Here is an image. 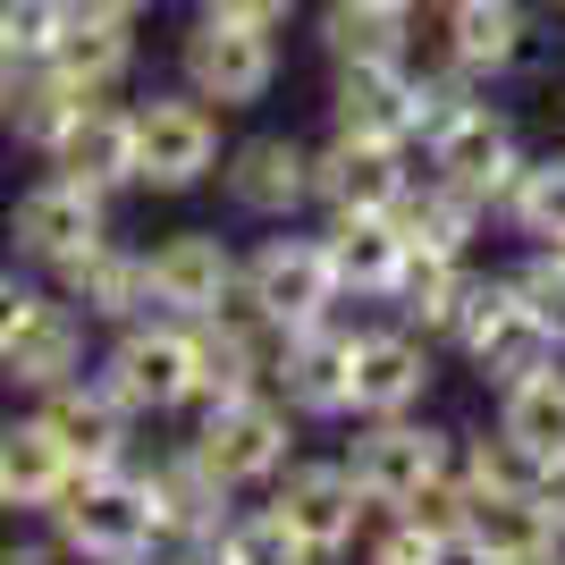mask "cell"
I'll return each instance as SVG.
<instances>
[{
  "instance_id": "6da1fadb",
  "label": "cell",
  "mask_w": 565,
  "mask_h": 565,
  "mask_svg": "<svg viewBox=\"0 0 565 565\" xmlns=\"http://www.w3.org/2000/svg\"><path fill=\"white\" fill-rule=\"evenodd\" d=\"M43 515H51V541L68 548L76 565H136V557H152V548H161V523H152L143 472H127V465L68 472Z\"/></svg>"
},
{
  "instance_id": "7a4b0ae2",
  "label": "cell",
  "mask_w": 565,
  "mask_h": 565,
  "mask_svg": "<svg viewBox=\"0 0 565 565\" xmlns=\"http://www.w3.org/2000/svg\"><path fill=\"white\" fill-rule=\"evenodd\" d=\"M203 423H194L186 456L212 472L220 490H270L287 465H296V414H287L270 388H245V397H212L194 405Z\"/></svg>"
},
{
  "instance_id": "3957f363",
  "label": "cell",
  "mask_w": 565,
  "mask_h": 565,
  "mask_svg": "<svg viewBox=\"0 0 565 565\" xmlns=\"http://www.w3.org/2000/svg\"><path fill=\"white\" fill-rule=\"evenodd\" d=\"M127 136H136V186L152 194H194L220 178V110L212 102H194L186 85H169V94H143L127 102Z\"/></svg>"
},
{
  "instance_id": "277c9868",
  "label": "cell",
  "mask_w": 565,
  "mask_h": 565,
  "mask_svg": "<svg viewBox=\"0 0 565 565\" xmlns=\"http://www.w3.org/2000/svg\"><path fill=\"white\" fill-rule=\"evenodd\" d=\"M448 347L465 354L472 372H481V388H498V397H507L515 380L565 363V347L515 305V287H507V279H472L465 287V305H456V321H448Z\"/></svg>"
},
{
  "instance_id": "5b68a950",
  "label": "cell",
  "mask_w": 565,
  "mask_h": 565,
  "mask_svg": "<svg viewBox=\"0 0 565 565\" xmlns=\"http://www.w3.org/2000/svg\"><path fill=\"white\" fill-rule=\"evenodd\" d=\"M94 380L127 414H186L194 405V321H169V312L118 321V338H110Z\"/></svg>"
},
{
  "instance_id": "8992f818",
  "label": "cell",
  "mask_w": 565,
  "mask_h": 565,
  "mask_svg": "<svg viewBox=\"0 0 565 565\" xmlns=\"http://www.w3.org/2000/svg\"><path fill=\"white\" fill-rule=\"evenodd\" d=\"M178 85L194 102H212L220 118L254 110L279 85V34H254V25H228V18H186V34H178Z\"/></svg>"
},
{
  "instance_id": "52a82bcc",
  "label": "cell",
  "mask_w": 565,
  "mask_h": 565,
  "mask_svg": "<svg viewBox=\"0 0 565 565\" xmlns=\"http://www.w3.org/2000/svg\"><path fill=\"white\" fill-rule=\"evenodd\" d=\"M423 178H439V186H456L465 203H481V212H498L507 203V186H515V169H523V136H515V118L490 110V102H465V110L439 127V136L423 143Z\"/></svg>"
},
{
  "instance_id": "ba28073f",
  "label": "cell",
  "mask_w": 565,
  "mask_h": 565,
  "mask_svg": "<svg viewBox=\"0 0 565 565\" xmlns=\"http://www.w3.org/2000/svg\"><path fill=\"white\" fill-rule=\"evenodd\" d=\"M347 472H354V490H363V507H405L414 490H430V481L456 472V439L414 423V414H388V423L354 430Z\"/></svg>"
},
{
  "instance_id": "9c48e42d",
  "label": "cell",
  "mask_w": 565,
  "mask_h": 565,
  "mask_svg": "<svg viewBox=\"0 0 565 565\" xmlns=\"http://www.w3.org/2000/svg\"><path fill=\"white\" fill-rule=\"evenodd\" d=\"M236 279L279 330H312L338 312V270L321 254V236H262L254 254L236 262Z\"/></svg>"
},
{
  "instance_id": "30bf717a",
  "label": "cell",
  "mask_w": 565,
  "mask_h": 565,
  "mask_svg": "<svg viewBox=\"0 0 565 565\" xmlns=\"http://www.w3.org/2000/svg\"><path fill=\"white\" fill-rule=\"evenodd\" d=\"M405 186H414V152L388 143V136H347V127H330V143H312V203L330 220L397 212Z\"/></svg>"
},
{
  "instance_id": "8fae6325",
  "label": "cell",
  "mask_w": 565,
  "mask_h": 565,
  "mask_svg": "<svg viewBox=\"0 0 565 565\" xmlns=\"http://www.w3.org/2000/svg\"><path fill=\"white\" fill-rule=\"evenodd\" d=\"M102 236H110V194L76 186V178H34V186L9 203V245H18L25 262H43V270H60L68 254L102 245Z\"/></svg>"
},
{
  "instance_id": "7c38bea8",
  "label": "cell",
  "mask_w": 565,
  "mask_h": 565,
  "mask_svg": "<svg viewBox=\"0 0 565 565\" xmlns=\"http://www.w3.org/2000/svg\"><path fill=\"white\" fill-rule=\"evenodd\" d=\"M430 43H439V68L490 85L532 51V18L523 0H430Z\"/></svg>"
},
{
  "instance_id": "4fadbf2b",
  "label": "cell",
  "mask_w": 565,
  "mask_h": 565,
  "mask_svg": "<svg viewBox=\"0 0 565 565\" xmlns=\"http://www.w3.org/2000/svg\"><path fill=\"white\" fill-rule=\"evenodd\" d=\"M220 186H228V203L245 220H279L287 228V220L312 203V143L262 127V136H245V143L220 152Z\"/></svg>"
},
{
  "instance_id": "5bb4252c",
  "label": "cell",
  "mask_w": 565,
  "mask_h": 565,
  "mask_svg": "<svg viewBox=\"0 0 565 565\" xmlns=\"http://www.w3.org/2000/svg\"><path fill=\"white\" fill-rule=\"evenodd\" d=\"M270 515H279L312 557H347V548L363 541V515H372V507H363L347 465H287L279 481H270Z\"/></svg>"
},
{
  "instance_id": "9a60e30c",
  "label": "cell",
  "mask_w": 565,
  "mask_h": 565,
  "mask_svg": "<svg viewBox=\"0 0 565 565\" xmlns=\"http://www.w3.org/2000/svg\"><path fill=\"white\" fill-rule=\"evenodd\" d=\"M228 287H236V254H228V236H212V228H178L143 254V312L203 321Z\"/></svg>"
},
{
  "instance_id": "2e32d148",
  "label": "cell",
  "mask_w": 565,
  "mask_h": 565,
  "mask_svg": "<svg viewBox=\"0 0 565 565\" xmlns=\"http://www.w3.org/2000/svg\"><path fill=\"white\" fill-rule=\"evenodd\" d=\"M270 397L305 423H338L354 405V330H338V321L287 330L279 363H270Z\"/></svg>"
},
{
  "instance_id": "e0dca14e",
  "label": "cell",
  "mask_w": 565,
  "mask_h": 565,
  "mask_svg": "<svg viewBox=\"0 0 565 565\" xmlns=\"http://www.w3.org/2000/svg\"><path fill=\"white\" fill-rule=\"evenodd\" d=\"M430 380H439V363H430L423 330H354V405L347 414H363V423L423 414Z\"/></svg>"
},
{
  "instance_id": "ac0fdd59",
  "label": "cell",
  "mask_w": 565,
  "mask_h": 565,
  "mask_svg": "<svg viewBox=\"0 0 565 565\" xmlns=\"http://www.w3.org/2000/svg\"><path fill=\"white\" fill-rule=\"evenodd\" d=\"M557 523H548L541 490H465V523H456V557L465 565H532L548 557Z\"/></svg>"
},
{
  "instance_id": "d6986e66",
  "label": "cell",
  "mask_w": 565,
  "mask_h": 565,
  "mask_svg": "<svg viewBox=\"0 0 565 565\" xmlns=\"http://www.w3.org/2000/svg\"><path fill=\"white\" fill-rule=\"evenodd\" d=\"M34 423L51 430V448L68 456V472H102V465H127V405L102 388V380H60V388H43V405H34Z\"/></svg>"
},
{
  "instance_id": "ffe728a7",
  "label": "cell",
  "mask_w": 565,
  "mask_h": 565,
  "mask_svg": "<svg viewBox=\"0 0 565 565\" xmlns=\"http://www.w3.org/2000/svg\"><path fill=\"white\" fill-rule=\"evenodd\" d=\"M85 330H94V321H85L68 296H34V312L0 338V380L25 388V397H43V388L76 380V372H85Z\"/></svg>"
},
{
  "instance_id": "44dd1931",
  "label": "cell",
  "mask_w": 565,
  "mask_h": 565,
  "mask_svg": "<svg viewBox=\"0 0 565 565\" xmlns=\"http://www.w3.org/2000/svg\"><path fill=\"white\" fill-rule=\"evenodd\" d=\"M51 178H76V186H94V194H127L136 186V136H127V102L94 94L85 110L51 136Z\"/></svg>"
},
{
  "instance_id": "7402d4cb",
  "label": "cell",
  "mask_w": 565,
  "mask_h": 565,
  "mask_svg": "<svg viewBox=\"0 0 565 565\" xmlns=\"http://www.w3.org/2000/svg\"><path fill=\"white\" fill-rule=\"evenodd\" d=\"M321 60L330 68H405L414 60V9H388V0H321Z\"/></svg>"
},
{
  "instance_id": "603a6c76",
  "label": "cell",
  "mask_w": 565,
  "mask_h": 565,
  "mask_svg": "<svg viewBox=\"0 0 565 565\" xmlns=\"http://www.w3.org/2000/svg\"><path fill=\"white\" fill-rule=\"evenodd\" d=\"M143 498H152V523H161V541H220V523L236 515L212 472L194 465L186 448H169L161 465H143Z\"/></svg>"
},
{
  "instance_id": "cb8c5ba5",
  "label": "cell",
  "mask_w": 565,
  "mask_h": 565,
  "mask_svg": "<svg viewBox=\"0 0 565 565\" xmlns=\"http://www.w3.org/2000/svg\"><path fill=\"white\" fill-rule=\"evenodd\" d=\"M330 127L347 136H414V60L405 68H330ZM414 152V143H405Z\"/></svg>"
},
{
  "instance_id": "d4e9b609",
  "label": "cell",
  "mask_w": 565,
  "mask_h": 565,
  "mask_svg": "<svg viewBox=\"0 0 565 565\" xmlns=\"http://www.w3.org/2000/svg\"><path fill=\"white\" fill-rule=\"evenodd\" d=\"M465 287H472L465 254H430V245H405V254H397V270H388V287H380V305H397V321H405V330L448 338L456 305H465Z\"/></svg>"
},
{
  "instance_id": "484cf974",
  "label": "cell",
  "mask_w": 565,
  "mask_h": 565,
  "mask_svg": "<svg viewBox=\"0 0 565 565\" xmlns=\"http://www.w3.org/2000/svg\"><path fill=\"white\" fill-rule=\"evenodd\" d=\"M51 279H60V296H68L85 321H110V330H118V321H136V312H143V254H127L118 236L68 254Z\"/></svg>"
},
{
  "instance_id": "4316f807",
  "label": "cell",
  "mask_w": 565,
  "mask_h": 565,
  "mask_svg": "<svg viewBox=\"0 0 565 565\" xmlns=\"http://www.w3.org/2000/svg\"><path fill=\"white\" fill-rule=\"evenodd\" d=\"M498 439H507L532 472H557L565 465V363L515 380V388L498 397Z\"/></svg>"
},
{
  "instance_id": "83f0119b",
  "label": "cell",
  "mask_w": 565,
  "mask_h": 565,
  "mask_svg": "<svg viewBox=\"0 0 565 565\" xmlns=\"http://www.w3.org/2000/svg\"><path fill=\"white\" fill-rule=\"evenodd\" d=\"M85 102H94V94H85V85H68L51 60H25V68L0 85V136L25 143V152H51V136H60Z\"/></svg>"
},
{
  "instance_id": "f1b7e54d",
  "label": "cell",
  "mask_w": 565,
  "mask_h": 565,
  "mask_svg": "<svg viewBox=\"0 0 565 565\" xmlns=\"http://www.w3.org/2000/svg\"><path fill=\"white\" fill-rule=\"evenodd\" d=\"M321 254L338 270V296H380L388 270H397V254H405V236H397L388 212H347V220L321 228Z\"/></svg>"
},
{
  "instance_id": "f546056e",
  "label": "cell",
  "mask_w": 565,
  "mask_h": 565,
  "mask_svg": "<svg viewBox=\"0 0 565 565\" xmlns=\"http://www.w3.org/2000/svg\"><path fill=\"white\" fill-rule=\"evenodd\" d=\"M51 68L85 85V94H118L136 76V25H110V18H76L68 9V34L51 43Z\"/></svg>"
},
{
  "instance_id": "4dcf8cb0",
  "label": "cell",
  "mask_w": 565,
  "mask_h": 565,
  "mask_svg": "<svg viewBox=\"0 0 565 565\" xmlns=\"http://www.w3.org/2000/svg\"><path fill=\"white\" fill-rule=\"evenodd\" d=\"M388 220H397L405 245H430V254H465L472 236H481V220H490V212H481V203H465L456 186H439V178H414V186L397 194V212H388Z\"/></svg>"
},
{
  "instance_id": "1f68e13d",
  "label": "cell",
  "mask_w": 565,
  "mask_h": 565,
  "mask_svg": "<svg viewBox=\"0 0 565 565\" xmlns=\"http://www.w3.org/2000/svg\"><path fill=\"white\" fill-rule=\"evenodd\" d=\"M60 481H68V456L51 448V430L34 414L0 430V490H9V507H51Z\"/></svg>"
},
{
  "instance_id": "d6a6232c",
  "label": "cell",
  "mask_w": 565,
  "mask_h": 565,
  "mask_svg": "<svg viewBox=\"0 0 565 565\" xmlns=\"http://www.w3.org/2000/svg\"><path fill=\"white\" fill-rule=\"evenodd\" d=\"M498 212L515 220V236H532V245H557L565 236V152H523V169H515V186H507V203Z\"/></svg>"
},
{
  "instance_id": "836d02e7",
  "label": "cell",
  "mask_w": 565,
  "mask_h": 565,
  "mask_svg": "<svg viewBox=\"0 0 565 565\" xmlns=\"http://www.w3.org/2000/svg\"><path fill=\"white\" fill-rule=\"evenodd\" d=\"M212 548H220V565H321L279 515H270V507H254V515H228Z\"/></svg>"
},
{
  "instance_id": "e575fe53",
  "label": "cell",
  "mask_w": 565,
  "mask_h": 565,
  "mask_svg": "<svg viewBox=\"0 0 565 565\" xmlns=\"http://www.w3.org/2000/svg\"><path fill=\"white\" fill-rule=\"evenodd\" d=\"M363 565H465V557H456V541H439V532H423V523L388 515L380 532H363Z\"/></svg>"
},
{
  "instance_id": "d590c367",
  "label": "cell",
  "mask_w": 565,
  "mask_h": 565,
  "mask_svg": "<svg viewBox=\"0 0 565 565\" xmlns=\"http://www.w3.org/2000/svg\"><path fill=\"white\" fill-rule=\"evenodd\" d=\"M60 34H68V0H0V43L18 60H51Z\"/></svg>"
},
{
  "instance_id": "8d00e7d4",
  "label": "cell",
  "mask_w": 565,
  "mask_h": 565,
  "mask_svg": "<svg viewBox=\"0 0 565 565\" xmlns=\"http://www.w3.org/2000/svg\"><path fill=\"white\" fill-rule=\"evenodd\" d=\"M507 287H515V305H523V312H532V321H541V330L565 347V270H557V254L541 245V254L523 262V270H507Z\"/></svg>"
},
{
  "instance_id": "74e56055",
  "label": "cell",
  "mask_w": 565,
  "mask_h": 565,
  "mask_svg": "<svg viewBox=\"0 0 565 565\" xmlns=\"http://www.w3.org/2000/svg\"><path fill=\"white\" fill-rule=\"evenodd\" d=\"M194 18H228V25H254V34H287L305 18V0H194Z\"/></svg>"
},
{
  "instance_id": "f35d334b",
  "label": "cell",
  "mask_w": 565,
  "mask_h": 565,
  "mask_svg": "<svg viewBox=\"0 0 565 565\" xmlns=\"http://www.w3.org/2000/svg\"><path fill=\"white\" fill-rule=\"evenodd\" d=\"M34 296H43V287H25L18 270L0 262V338H9V330H18V321H25V312H34Z\"/></svg>"
},
{
  "instance_id": "ab89813d",
  "label": "cell",
  "mask_w": 565,
  "mask_h": 565,
  "mask_svg": "<svg viewBox=\"0 0 565 565\" xmlns=\"http://www.w3.org/2000/svg\"><path fill=\"white\" fill-rule=\"evenodd\" d=\"M76 18H110V25H136L143 34V18H152V0H68Z\"/></svg>"
},
{
  "instance_id": "60d3db41",
  "label": "cell",
  "mask_w": 565,
  "mask_h": 565,
  "mask_svg": "<svg viewBox=\"0 0 565 565\" xmlns=\"http://www.w3.org/2000/svg\"><path fill=\"white\" fill-rule=\"evenodd\" d=\"M0 565H76V557L60 541H9V548H0Z\"/></svg>"
},
{
  "instance_id": "b9f144b4",
  "label": "cell",
  "mask_w": 565,
  "mask_h": 565,
  "mask_svg": "<svg viewBox=\"0 0 565 565\" xmlns=\"http://www.w3.org/2000/svg\"><path fill=\"white\" fill-rule=\"evenodd\" d=\"M143 565H220V548H212V541H161Z\"/></svg>"
},
{
  "instance_id": "7bdbcfd3",
  "label": "cell",
  "mask_w": 565,
  "mask_h": 565,
  "mask_svg": "<svg viewBox=\"0 0 565 565\" xmlns=\"http://www.w3.org/2000/svg\"><path fill=\"white\" fill-rule=\"evenodd\" d=\"M25 68V60H18V51H9V43H0V85H9V76H18Z\"/></svg>"
},
{
  "instance_id": "ee69618b",
  "label": "cell",
  "mask_w": 565,
  "mask_h": 565,
  "mask_svg": "<svg viewBox=\"0 0 565 565\" xmlns=\"http://www.w3.org/2000/svg\"><path fill=\"white\" fill-rule=\"evenodd\" d=\"M532 565H565V548H548V557H532Z\"/></svg>"
},
{
  "instance_id": "f6af8a7d",
  "label": "cell",
  "mask_w": 565,
  "mask_h": 565,
  "mask_svg": "<svg viewBox=\"0 0 565 565\" xmlns=\"http://www.w3.org/2000/svg\"><path fill=\"white\" fill-rule=\"evenodd\" d=\"M548 254H557V270H565V236H557V245H548Z\"/></svg>"
},
{
  "instance_id": "bcb514c9",
  "label": "cell",
  "mask_w": 565,
  "mask_h": 565,
  "mask_svg": "<svg viewBox=\"0 0 565 565\" xmlns=\"http://www.w3.org/2000/svg\"><path fill=\"white\" fill-rule=\"evenodd\" d=\"M557 118H565V76H557Z\"/></svg>"
},
{
  "instance_id": "7dc6e473",
  "label": "cell",
  "mask_w": 565,
  "mask_h": 565,
  "mask_svg": "<svg viewBox=\"0 0 565 565\" xmlns=\"http://www.w3.org/2000/svg\"><path fill=\"white\" fill-rule=\"evenodd\" d=\"M388 9H423V0H388Z\"/></svg>"
},
{
  "instance_id": "c3c4849f",
  "label": "cell",
  "mask_w": 565,
  "mask_h": 565,
  "mask_svg": "<svg viewBox=\"0 0 565 565\" xmlns=\"http://www.w3.org/2000/svg\"><path fill=\"white\" fill-rule=\"evenodd\" d=\"M0 507H9V490H0Z\"/></svg>"
},
{
  "instance_id": "681fc988",
  "label": "cell",
  "mask_w": 565,
  "mask_h": 565,
  "mask_svg": "<svg viewBox=\"0 0 565 565\" xmlns=\"http://www.w3.org/2000/svg\"><path fill=\"white\" fill-rule=\"evenodd\" d=\"M423 9H430V0H423Z\"/></svg>"
},
{
  "instance_id": "f907efd6",
  "label": "cell",
  "mask_w": 565,
  "mask_h": 565,
  "mask_svg": "<svg viewBox=\"0 0 565 565\" xmlns=\"http://www.w3.org/2000/svg\"><path fill=\"white\" fill-rule=\"evenodd\" d=\"M557 9H565V0H557Z\"/></svg>"
},
{
  "instance_id": "816d5d0a",
  "label": "cell",
  "mask_w": 565,
  "mask_h": 565,
  "mask_svg": "<svg viewBox=\"0 0 565 565\" xmlns=\"http://www.w3.org/2000/svg\"><path fill=\"white\" fill-rule=\"evenodd\" d=\"M136 565H143V557H136Z\"/></svg>"
}]
</instances>
